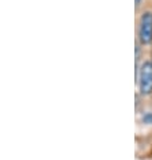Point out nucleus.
<instances>
[{
  "mask_svg": "<svg viewBox=\"0 0 152 160\" xmlns=\"http://www.w3.org/2000/svg\"><path fill=\"white\" fill-rule=\"evenodd\" d=\"M136 82L141 95L145 97L152 94V61H144L141 65L137 67Z\"/></svg>",
  "mask_w": 152,
  "mask_h": 160,
  "instance_id": "obj_1",
  "label": "nucleus"
},
{
  "mask_svg": "<svg viewBox=\"0 0 152 160\" xmlns=\"http://www.w3.org/2000/svg\"><path fill=\"white\" fill-rule=\"evenodd\" d=\"M137 39L143 46L152 43V12L147 11L140 17L139 29H137Z\"/></svg>",
  "mask_w": 152,
  "mask_h": 160,
  "instance_id": "obj_2",
  "label": "nucleus"
},
{
  "mask_svg": "<svg viewBox=\"0 0 152 160\" xmlns=\"http://www.w3.org/2000/svg\"><path fill=\"white\" fill-rule=\"evenodd\" d=\"M134 3H136V8H139L140 4H141V0H134Z\"/></svg>",
  "mask_w": 152,
  "mask_h": 160,
  "instance_id": "obj_3",
  "label": "nucleus"
}]
</instances>
